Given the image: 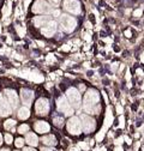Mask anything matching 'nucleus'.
<instances>
[{"label":"nucleus","mask_w":144,"mask_h":151,"mask_svg":"<svg viewBox=\"0 0 144 151\" xmlns=\"http://www.w3.org/2000/svg\"><path fill=\"white\" fill-rule=\"evenodd\" d=\"M84 110L90 114H99L100 111V95L94 89H90L86 91L84 96Z\"/></svg>","instance_id":"nucleus-1"},{"label":"nucleus","mask_w":144,"mask_h":151,"mask_svg":"<svg viewBox=\"0 0 144 151\" xmlns=\"http://www.w3.org/2000/svg\"><path fill=\"white\" fill-rule=\"evenodd\" d=\"M60 25L65 32H72L77 27V21L76 18L71 17L68 14H63L60 17Z\"/></svg>","instance_id":"nucleus-2"},{"label":"nucleus","mask_w":144,"mask_h":151,"mask_svg":"<svg viewBox=\"0 0 144 151\" xmlns=\"http://www.w3.org/2000/svg\"><path fill=\"white\" fill-rule=\"evenodd\" d=\"M66 100H68V103L72 106V108H78L81 106V95L79 91L76 88H70L66 91Z\"/></svg>","instance_id":"nucleus-3"},{"label":"nucleus","mask_w":144,"mask_h":151,"mask_svg":"<svg viewBox=\"0 0 144 151\" xmlns=\"http://www.w3.org/2000/svg\"><path fill=\"white\" fill-rule=\"evenodd\" d=\"M67 131H68V133L73 134V136L81 134V132H82V124H81L79 118L72 116L67 121Z\"/></svg>","instance_id":"nucleus-4"},{"label":"nucleus","mask_w":144,"mask_h":151,"mask_svg":"<svg viewBox=\"0 0 144 151\" xmlns=\"http://www.w3.org/2000/svg\"><path fill=\"white\" fill-rule=\"evenodd\" d=\"M57 108H58L59 111L64 113L66 116H71L72 114H73V108H72V106L68 103V101L64 96H60L58 99V101H57Z\"/></svg>","instance_id":"nucleus-5"},{"label":"nucleus","mask_w":144,"mask_h":151,"mask_svg":"<svg viewBox=\"0 0 144 151\" xmlns=\"http://www.w3.org/2000/svg\"><path fill=\"white\" fill-rule=\"evenodd\" d=\"M81 124H82V129L85 132V133H90L95 129L96 126V121L89 115H82L81 116Z\"/></svg>","instance_id":"nucleus-6"},{"label":"nucleus","mask_w":144,"mask_h":151,"mask_svg":"<svg viewBox=\"0 0 144 151\" xmlns=\"http://www.w3.org/2000/svg\"><path fill=\"white\" fill-rule=\"evenodd\" d=\"M64 9L72 13V14H79L81 13V3L78 0H65L64 1Z\"/></svg>","instance_id":"nucleus-7"},{"label":"nucleus","mask_w":144,"mask_h":151,"mask_svg":"<svg viewBox=\"0 0 144 151\" xmlns=\"http://www.w3.org/2000/svg\"><path fill=\"white\" fill-rule=\"evenodd\" d=\"M35 109L39 115H46L49 110V102L47 99H39L35 103Z\"/></svg>","instance_id":"nucleus-8"},{"label":"nucleus","mask_w":144,"mask_h":151,"mask_svg":"<svg viewBox=\"0 0 144 151\" xmlns=\"http://www.w3.org/2000/svg\"><path fill=\"white\" fill-rule=\"evenodd\" d=\"M52 10L45 0H36L32 5V12L35 13H49Z\"/></svg>","instance_id":"nucleus-9"},{"label":"nucleus","mask_w":144,"mask_h":151,"mask_svg":"<svg viewBox=\"0 0 144 151\" xmlns=\"http://www.w3.org/2000/svg\"><path fill=\"white\" fill-rule=\"evenodd\" d=\"M57 31V23L54 21H49L45 27H42V35H45L46 37H52Z\"/></svg>","instance_id":"nucleus-10"},{"label":"nucleus","mask_w":144,"mask_h":151,"mask_svg":"<svg viewBox=\"0 0 144 151\" xmlns=\"http://www.w3.org/2000/svg\"><path fill=\"white\" fill-rule=\"evenodd\" d=\"M5 95H6L7 100H9L7 102H9L10 107L17 108V106H18V96H17L16 91L12 90V89H6V90H5Z\"/></svg>","instance_id":"nucleus-11"},{"label":"nucleus","mask_w":144,"mask_h":151,"mask_svg":"<svg viewBox=\"0 0 144 151\" xmlns=\"http://www.w3.org/2000/svg\"><path fill=\"white\" fill-rule=\"evenodd\" d=\"M11 114V107L9 102L0 93V116H7Z\"/></svg>","instance_id":"nucleus-12"},{"label":"nucleus","mask_w":144,"mask_h":151,"mask_svg":"<svg viewBox=\"0 0 144 151\" xmlns=\"http://www.w3.org/2000/svg\"><path fill=\"white\" fill-rule=\"evenodd\" d=\"M21 97H22V101L25 106H30L32 102V99H34V92L29 89H22Z\"/></svg>","instance_id":"nucleus-13"},{"label":"nucleus","mask_w":144,"mask_h":151,"mask_svg":"<svg viewBox=\"0 0 144 151\" xmlns=\"http://www.w3.org/2000/svg\"><path fill=\"white\" fill-rule=\"evenodd\" d=\"M49 21H50V17H48V16H39V17L34 18V24H35V27L40 28V27H45Z\"/></svg>","instance_id":"nucleus-14"},{"label":"nucleus","mask_w":144,"mask_h":151,"mask_svg":"<svg viewBox=\"0 0 144 151\" xmlns=\"http://www.w3.org/2000/svg\"><path fill=\"white\" fill-rule=\"evenodd\" d=\"M49 125L46 121H37L35 124V131L39 132V133H46L49 131Z\"/></svg>","instance_id":"nucleus-15"},{"label":"nucleus","mask_w":144,"mask_h":151,"mask_svg":"<svg viewBox=\"0 0 144 151\" xmlns=\"http://www.w3.org/2000/svg\"><path fill=\"white\" fill-rule=\"evenodd\" d=\"M25 142L30 145V146H36L39 144V139H37V136L35 133H27L25 136Z\"/></svg>","instance_id":"nucleus-16"},{"label":"nucleus","mask_w":144,"mask_h":151,"mask_svg":"<svg viewBox=\"0 0 144 151\" xmlns=\"http://www.w3.org/2000/svg\"><path fill=\"white\" fill-rule=\"evenodd\" d=\"M30 116V110L28 107H22L19 108V110H18V118H19L21 120H25Z\"/></svg>","instance_id":"nucleus-17"},{"label":"nucleus","mask_w":144,"mask_h":151,"mask_svg":"<svg viewBox=\"0 0 144 151\" xmlns=\"http://www.w3.org/2000/svg\"><path fill=\"white\" fill-rule=\"evenodd\" d=\"M42 142H43V144H46V145H48V146H53V145H55V144H57V139H55V137L52 136V134L43 137V138H42Z\"/></svg>","instance_id":"nucleus-18"},{"label":"nucleus","mask_w":144,"mask_h":151,"mask_svg":"<svg viewBox=\"0 0 144 151\" xmlns=\"http://www.w3.org/2000/svg\"><path fill=\"white\" fill-rule=\"evenodd\" d=\"M53 122H54V125H55V126L61 127V126L64 125V119H63V118H60V116H54Z\"/></svg>","instance_id":"nucleus-19"},{"label":"nucleus","mask_w":144,"mask_h":151,"mask_svg":"<svg viewBox=\"0 0 144 151\" xmlns=\"http://www.w3.org/2000/svg\"><path fill=\"white\" fill-rule=\"evenodd\" d=\"M14 125H16V121L10 119V120H7V121L4 124V127H5V129H11V128L14 127Z\"/></svg>","instance_id":"nucleus-20"},{"label":"nucleus","mask_w":144,"mask_h":151,"mask_svg":"<svg viewBox=\"0 0 144 151\" xmlns=\"http://www.w3.org/2000/svg\"><path fill=\"white\" fill-rule=\"evenodd\" d=\"M28 131H29V126H28V125H22V126H19V128H18V132H19V133H22V134L27 133Z\"/></svg>","instance_id":"nucleus-21"},{"label":"nucleus","mask_w":144,"mask_h":151,"mask_svg":"<svg viewBox=\"0 0 144 151\" xmlns=\"http://www.w3.org/2000/svg\"><path fill=\"white\" fill-rule=\"evenodd\" d=\"M23 145H24V140H23L22 138L16 139V146H17V147H22Z\"/></svg>","instance_id":"nucleus-22"},{"label":"nucleus","mask_w":144,"mask_h":151,"mask_svg":"<svg viewBox=\"0 0 144 151\" xmlns=\"http://www.w3.org/2000/svg\"><path fill=\"white\" fill-rule=\"evenodd\" d=\"M5 142L7 144H11L12 143V136L11 134H5Z\"/></svg>","instance_id":"nucleus-23"},{"label":"nucleus","mask_w":144,"mask_h":151,"mask_svg":"<svg viewBox=\"0 0 144 151\" xmlns=\"http://www.w3.org/2000/svg\"><path fill=\"white\" fill-rule=\"evenodd\" d=\"M48 1H49L50 5H53V6H58L59 3H60V0H48Z\"/></svg>","instance_id":"nucleus-24"},{"label":"nucleus","mask_w":144,"mask_h":151,"mask_svg":"<svg viewBox=\"0 0 144 151\" xmlns=\"http://www.w3.org/2000/svg\"><path fill=\"white\" fill-rule=\"evenodd\" d=\"M140 14H142V10H137V11H135V12H133V16H135L136 18L140 17Z\"/></svg>","instance_id":"nucleus-25"},{"label":"nucleus","mask_w":144,"mask_h":151,"mask_svg":"<svg viewBox=\"0 0 144 151\" xmlns=\"http://www.w3.org/2000/svg\"><path fill=\"white\" fill-rule=\"evenodd\" d=\"M79 146H82L84 150H88V149H89V146H88L86 144H84V143H81V144H79Z\"/></svg>","instance_id":"nucleus-26"},{"label":"nucleus","mask_w":144,"mask_h":151,"mask_svg":"<svg viewBox=\"0 0 144 151\" xmlns=\"http://www.w3.org/2000/svg\"><path fill=\"white\" fill-rule=\"evenodd\" d=\"M23 151H36L35 149H32V147H25Z\"/></svg>","instance_id":"nucleus-27"},{"label":"nucleus","mask_w":144,"mask_h":151,"mask_svg":"<svg viewBox=\"0 0 144 151\" xmlns=\"http://www.w3.org/2000/svg\"><path fill=\"white\" fill-rule=\"evenodd\" d=\"M41 151H53V150L52 149H48V147H42Z\"/></svg>","instance_id":"nucleus-28"},{"label":"nucleus","mask_w":144,"mask_h":151,"mask_svg":"<svg viewBox=\"0 0 144 151\" xmlns=\"http://www.w3.org/2000/svg\"><path fill=\"white\" fill-rule=\"evenodd\" d=\"M1 143H3V136L0 134V145H1Z\"/></svg>","instance_id":"nucleus-29"},{"label":"nucleus","mask_w":144,"mask_h":151,"mask_svg":"<svg viewBox=\"0 0 144 151\" xmlns=\"http://www.w3.org/2000/svg\"><path fill=\"white\" fill-rule=\"evenodd\" d=\"M126 35H127V37H130V35H131V32H130V31H126Z\"/></svg>","instance_id":"nucleus-30"},{"label":"nucleus","mask_w":144,"mask_h":151,"mask_svg":"<svg viewBox=\"0 0 144 151\" xmlns=\"http://www.w3.org/2000/svg\"><path fill=\"white\" fill-rule=\"evenodd\" d=\"M115 151H121V147H118V149H117Z\"/></svg>","instance_id":"nucleus-31"},{"label":"nucleus","mask_w":144,"mask_h":151,"mask_svg":"<svg viewBox=\"0 0 144 151\" xmlns=\"http://www.w3.org/2000/svg\"><path fill=\"white\" fill-rule=\"evenodd\" d=\"M1 151H10V150H7V149H3Z\"/></svg>","instance_id":"nucleus-32"},{"label":"nucleus","mask_w":144,"mask_h":151,"mask_svg":"<svg viewBox=\"0 0 144 151\" xmlns=\"http://www.w3.org/2000/svg\"><path fill=\"white\" fill-rule=\"evenodd\" d=\"M71 151H76V149H72V150H71Z\"/></svg>","instance_id":"nucleus-33"}]
</instances>
